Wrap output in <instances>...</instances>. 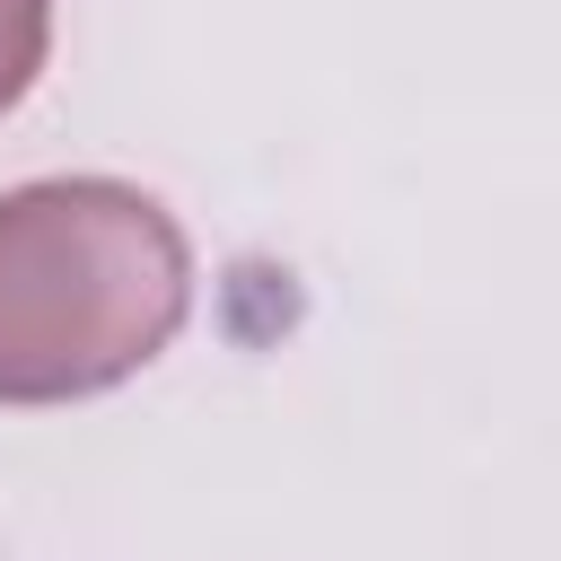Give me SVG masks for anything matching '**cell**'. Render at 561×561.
Listing matches in <instances>:
<instances>
[{"label":"cell","instance_id":"cell-2","mask_svg":"<svg viewBox=\"0 0 561 561\" xmlns=\"http://www.w3.org/2000/svg\"><path fill=\"white\" fill-rule=\"evenodd\" d=\"M44 53H53V0H0V114L35 88Z\"/></svg>","mask_w":561,"mask_h":561},{"label":"cell","instance_id":"cell-1","mask_svg":"<svg viewBox=\"0 0 561 561\" xmlns=\"http://www.w3.org/2000/svg\"><path fill=\"white\" fill-rule=\"evenodd\" d=\"M193 307L175 210L123 175L0 193V403H79L140 377Z\"/></svg>","mask_w":561,"mask_h":561}]
</instances>
